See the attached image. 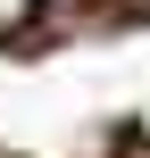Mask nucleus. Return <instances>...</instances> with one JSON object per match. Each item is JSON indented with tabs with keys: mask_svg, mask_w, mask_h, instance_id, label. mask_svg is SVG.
I'll use <instances>...</instances> for the list:
<instances>
[{
	"mask_svg": "<svg viewBox=\"0 0 150 158\" xmlns=\"http://www.w3.org/2000/svg\"><path fill=\"white\" fill-rule=\"evenodd\" d=\"M33 17H42V0H0V42H8V33H25Z\"/></svg>",
	"mask_w": 150,
	"mask_h": 158,
	"instance_id": "f257e3e1",
	"label": "nucleus"
}]
</instances>
